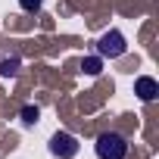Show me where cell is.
Instances as JSON below:
<instances>
[{
    "label": "cell",
    "mask_w": 159,
    "mask_h": 159,
    "mask_svg": "<svg viewBox=\"0 0 159 159\" xmlns=\"http://www.w3.org/2000/svg\"><path fill=\"white\" fill-rule=\"evenodd\" d=\"M38 119H41V109H38V106H31V103L22 106V122H25V125H34Z\"/></svg>",
    "instance_id": "8992f818"
},
{
    "label": "cell",
    "mask_w": 159,
    "mask_h": 159,
    "mask_svg": "<svg viewBox=\"0 0 159 159\" xmlns=\"http://www.w3.org/2000/svg\"><path fill=\"white\" fill-rule=\"evenodd\" d=\"M19 66H22V59H19V56H7V59H0V75L10 78V75H16V72H19Z\"/></svg>",
    "instance_id": "5b68a950"
},
{
    "label": "cell",
    "mask_w": 159,
    "mask_h": 159,
    "mask_svg": "<svg viewBox=\"0 0 159 159\" xmlns=\"http://www.w3.org/2000/svg\"><path fill=\"white\" fill-rule=\"evenodd\" d=\"M50 153H53L56 159H72V156L78 153V137H75V134H66V131H56V134L50 137Z\"/></svg>",
    "instance_id": "3957f363"
},
{
    "label": "cell",
    "mask_w": 159,
    "mask_h": 159,
    "mask_svg": "<svg viewBox=\"0 0 159 159\" xmlns=\"http://www.w3.org/2000/svg\"><path fill=\"white\" fill-rule=\"evenodd\" d=\"M97 50H100V56H106V59H119V56H125L128 53V41H125V34L122 31H106L100 41H97Z\"/></svg>",
    "instance_id": "7a4b0ae2"
},
{
    "label": "cell",
    "mask_w": 159,
    "mask_h": 159,
    "mask_svg": "<svg viewBox=\"0 0 159 159\" xmlns=\"http://www.w3.org/2000/svg\"><path fill=\"white\" fill-rule=\"evenodd\" d=\"M94 153H97V159H125L128 156V140L119 131H103L94 143Z\"/></svg>",
    "instance_id": "6da1fadb"
},
{
    "label": "cell",
    "mask_w": 159,
    "mask_h": 159,
    "mask_svg": "<svg viewBox=\"0 0 159 159\" xmlns=\"http://www.w3.org/2000/svg\"><path fill=\"white\" fill-rule=\"evenodd\" d=\"M41 3H44V0H19V7H22L25 13H34V10H41Z\"/></svg>",
    "instance_id": "ba28073f"
},
{
    "label": "cell",
    "mask_w": 159,
    "mask_h": 159,
    "mask_svg": "<svg viewBox=\"0 0 159 159\" xmlns=\"http://www.w3.org/2000/svg\"><path fill=\"white\" fill-rule=\"evenodd\" d=\"M100 66H103V62H100L97 56H88V59L81 62V69H84L88 75H100Z\"/></svg>",
    "instance_id": "52a82bcc"
},
{
    "label": "cell",
    "mask_w": 159,
    "mask_h": 159,
    "mask_svg": "<svg viewBox=\"0 0 159 159\" xmlns=\"http://www.w3.org/2000/svg\"><path fill=\"white\" fill-rule=\"evenodd\" d=\"M134 94H137L143 103H153V100L159 97V84H156V78H150V75L134 78Z\"/></svg>",
    "instance_id": "277c9868"
}]
</instances>
